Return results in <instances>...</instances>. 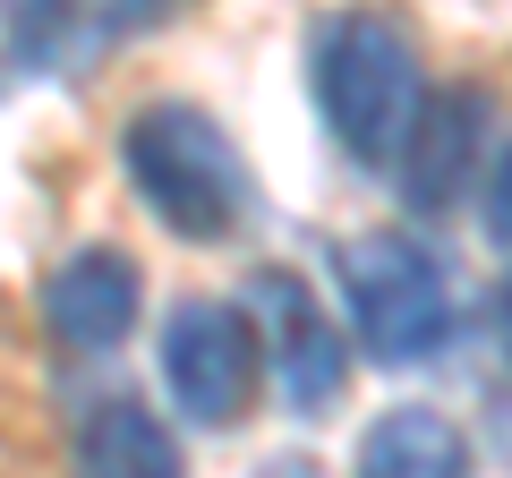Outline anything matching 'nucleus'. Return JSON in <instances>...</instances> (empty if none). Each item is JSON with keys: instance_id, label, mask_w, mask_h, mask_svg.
Returning <instances> with one entry per match:
<instances>
[{"instance_id": "1", "label": "nucleus", "mask_w": 512, "mask_h": 478, "mask_svg": "<svg viewBox=\"0 0 512 478\" xmlns=\"http://www.w3.org/2000/svg\"><path fill=\"white\" fill-rule=\"evenodd\" d=\"M120 171H128V188H137V205H146L171 239H188V248H222V239H239L248 214H256L248 154H239L231 129H222L205 103H188V94H154V103H137L120 120Z\"/></svg>"}, {"instance_id": "2", "label": "nucleus", "mask_w": 512, "mask_h": 478, "mask_svg": "<svg viewBox=\"0 0 512 478\" xmlns=\"http://www.w3.org/2000/svg\"><path fill=\"white\" fill-rule=\"evenodd\" d=\"M316 120H325L333 154L350 171H393L410 120L427 103V77H419V43L402 35L393 18H333L316 26Z\"/></svg>"}, {"instance_id": "3", "label": "nucleus", "mask_w": 512, "mask_h": 478, "mask_svg": "<svg viewBox=\"0 0 512 478\" xmlns=\"http://www.w3.org/2000/svg\"><path fill=\"white\" fill-rule=\"evenodd\" d=\"M333 282L350 308V342L376 368H436L453 350V265L419 231H359L333 248Z\"/></svg>"}, {"instance_id": "4", "label": "nucleus", "mask_w": 512, "mask_h": 478, "mask_svg": "<svg viewBox=\"0 0 512 478\" xmlns=\"http://www.w3.org/2000/svg\"><path fill=\"white\" fill-rule=\"evenodd\" d=\"M154 359H163V393L171 410H180L188 427H205V436H231V427H248L256 393H265V359H256V325L239 299H180V308L163 316V342H154Z\"/></svg>"}, {"instance_id": "5", "label": "nucleus", "mask_w": 512, "mask_h": 478, "mask_svg": "<svg viewBox=\"0 0 512 478\" xmlns=\"http://www.w3.org/2000/svg\"><path fill=\"white\" fill-rule=\"evenodd\" d=\"M248 325H256V359H265V376H274L291 419H325L350 393V342L291 265L248 274Z\"/></svg>"}, {"instance_id": "6", "label": "nucleus", "mask_w": 512, "mask_h": 478, "mask_svg": "<svg viewBox=\"0 0 512 478\" xmlns=\"http://www.w3.org/2000/svg\"><path fill=\"white\" fill-rule=\"evenodd\" d=\"M137 308H146V265L128 257V248H111V239L69 248V257L43 274V291H35L43 333H52L60 350H77V359H111V350L137 333Z\"/></svg>"}, {"instance_id": "7", "label": "nucleus", "mask_w": 512, "mask_h": 478, "mask_svg": "<svg viewBox=\"0 0 512 478\" xmlns=\"http://www.w3.org/2000/svg\"><path fill=\"white\" fill-rule=\"evenodd\" d=\"M487 120H495L487 86H444V94H427V103H419L402 154H393V171H384V180L402 188L410 214H453V205L470 197L478 163L495 154V129H487Z\"/></svg>"}, {"instance_id": "8", "label": "nucleus", "mask_w": 512, "mask_h": 478, "mask_svg": "<svg viewBox=\"0 0 512 478\" xmlns=\"http://www.w3.org/2000/svg\"><path fill=\"white\" fill-rule=\"evenodd\" d=\"M69 478H188V453L171 436V419L137 393H111L77 419L69 436Z\"/></svg>"}, {"instance_id": "9", "label": "nucleus", "mask_w": 512, "mask_h": 478, "mask_svg": "<svg viewBox=\"0 0 512 478\" xmlns=\"http://www.w3.org/2000/svg\"><path fill=\"white\" fill-rule=\"evenodd\" d=\"M470 470H478L470 436H461V419L436 410V402L376 410L367 436H359V461H350V478H470Z\"/></svg>"}, {"instance_id": "10", "label": "nucleus", "mask_w": 512, "mask_h": 478, "mask_svg": "<svg viewBox=\"0 0 512 478\" xmlns=\"http://www.w3.org/2000/svg\"><path fill=\"white\" fill-rule=\"evenodd\" d=\"M470 197H478V231H487V248L504 257V239H512V222H504V205H512V154H504V137H495V154L478 163Z\"/></svg>"}, {"instance_id": "11", "label": "nucleus", "mask_w": 512, "mask_h": 478, "mask_svg": "<svg viewBox=\"0 0 512 478\" xmlns=\"http://www.w3.org/2000/svg\"><path fill=\"white\" fill-rule=\"evenodd\" d=\"M256 478H325V470H316V461H299V453H291V461H265V470H256Z\"/></svg>"}]
</instances>
